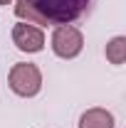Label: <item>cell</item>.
I'll use <instances>...</instances> for the list:
<instances>
[{
	"label": "cell",
	"mask_w": 126,
	"mask_h": 128,
	"mask_svg": "<svg viewBox=\"0 0 126 128\" xmlns=\"http://www.w3.org/2000/svg\"><path fill=\"white\" fill-rule=\"evenodd\" d=\"M92 0H15V15L30 25H69L87 12Z\"/></svg>",
	"instance_id": "6da1fadb"
},
{
	"label": "cell",
	"mask_w": 126,
	"mask_h": 128,
	"mask_svg": "<svg viewBox=\"0 0 126 128\" xmlns=\"http://www.w3.org/2000/svg\"><path fill=\"white\" fill-rule=\"evenodd\" d=\"M8 84H10V89H13L17 96H22V98L37 96L40 89H42V72H40L37 64L17 62V64H13V69H10V74H8Z\"/></svg>",
	"instance_id": "7a4b0ae2"
},
{
	"label": "cell",
	"mask_w": 126,
	"mask_h": 128,
	"mask_svg": "<svg viewBox=\"0 0 126 128\" xmlns=\"http://www.w3.org/2000/svg\"><path fill=\"white\" fill-rule=\"evenodd\" d=\"M84 49V34L74 25H57L52 32V52L59 59H74Z\"/></svg>",
	"instance_id": "3957f363"
},
{
	"label": "cell",
	"mask_w": 126,
	"mask_h": 128,
	"mask_svg": "<svg viewBox=\"0 0 126 128\" xmlns=\"http://www.w3.org/2000/svg\"><path fill=\"white\" fill-rule=\"evenodd\" d=\"M13 44H15L20 52H27V54L42 52V49H45V32L40 30L37 25L17 22L15 27H13Z\"/></svg>",
	"instance_id": "277c9868"
},
{
	"label": "cell",
	"mask_w": 126,
	"mask_h": 128,
	"mask_svg": "<svg viewBox=\"0 0 126 128\" xmlns=\"http://www.w3.org/2000/svg\"><path fill=\"white\" fill-rule=\"evenodd\" d=\"M79 128H114V113L106 108H87L79 118Z\"/></svg>",
	"instance_id": "5b68a950"
},
{
	"label": "cell",
	"mask_w": 126,
	"mask_h": 128,
	"mask_svg": "<svg viewBox=\"0 0 126 128\" xmlns=\"http://www.w3.org/2000/svg\"><path fill=\"white\" fill-rule=\"evenodd\" d=\"M106 59L116 66H121L126 62V37L124 34H116L114 40H109L106 44Z\"/></svg>",
	"instance_id": "8992f818"
},
{
	"label": "cell",
	"mask_w": 126,
	"mask_h": 128,
	"mask_svg": "<svg viewBox=\"0 0 126 128\" xmlns=\"http://www.w3.org/2000/svg\"><path fill=\"white\" fill-rule=\"evenodd\" d=\"M0 5H10V0H0Z\"/></svg>",
	"instance_id": "52a82bcc"
}]
</instances>
